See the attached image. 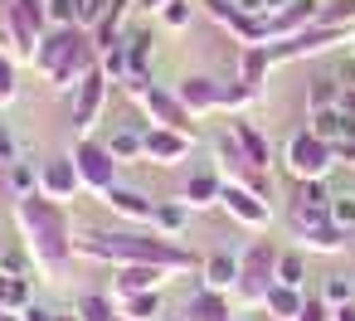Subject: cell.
<instances>
[{"label":"cell","mask_w":355,"mask_h":321,"mask_svg":"<svg viewBox=\"0 0 355 321\" xmlns=\"http://www.w3.org/2000/svg\"><path fill=\"white\" fill-rule=\"evenodd\" d=\"M15 224L25 234V253L35 258V277L40 282H64V272L73 268V229H69V205H54L44 195H25L15 200Z\"/></svg>","instance_id":"obj_1"},{"label":"cell","mask_w":355,"mask_h":321,"mask_svg":"<svg viewBox=\"0 0 355 321\" xmlns=\"http://www.w3.org/2000/svg\"><path fill=\"white\" fill-rule=\"evenodd\" d=\"M78 258H98V263H117V268H137V263H151V268H166V272H190L200 268V258L190 248H180L175 238L166 234H137V229H88L78 243Z\"/></svg>","instance_id":"obj_2"},{"label":"cell","mask_w":355,"mask_h":321,"mask_svg":"<svg viewBox=\"0 0 355 321\" xmlns=\"http://www.w3.org/2000/svg\"><path fill=\"white\" fill-rule=\"evenodd\" d=\"M277 258H282V248L268 243V238H253V243L239 253V287L229 292V302H234L239 311H253V306L268 302V292L277 287Z\"/></svg>","instance_id":"obj_3"},{"label":"cell","mask_w":355,"mask_h":321,"mask_svg":"<svg viewBox=\"0 0 355 321\" xmlns=\"http://www.w3.org/2000/svg\"><path fill=\"white\" fill-rule=\"evenodd\" d=\"M282 166H287L292 180H326L340 161H336V146H331V141H321L311 127H302V132L287 137V146H282Z\"/></svg>","instance_id":"obj_4"},{"label":"cell","mask_w":355,"mask_h":321,"mask_svg":"<svg viewBox=\"0 0 355 321\" xmlns=\"http://www.w3.org/2000/svg\"><path fill=\"white\" fill-rule=\"evenodd\" d=\"M127 93L141 103V112L151 117V127H175V132L195 137V117L185 112V103L175 98V88H156L151 78H141V83H127Z\"/></svg>","instance_id":"obj_5"},{"label":"cell","mask_w":355,"mask_h":321,"mask_svg":"<svg viewBox=\"0 0 355 321\" xmlns=\"http://www.w3.org/2000/svg\"><path fill=\"white\" fill-rule=\"evenodd\" d=\"M336 44H355V30H336V25H311L282 44H268L272 64H292V59H311V54H331Z\"/></svg>","instance_id":"obj_6"},{"label":"cell","mask_w":355,"mask_h":321,"mask_svg":"<svg viewBox=\"0 0 355 321\" xmlns=\"http://www.w3.org/2000/svg\"><path fill=\"white\" fill-rule=\"evenodd\" d=\"M73 166H78V180H83L88 195L107 200L117 190V161H112V151L103 141H93V137L88 141H73Z\"/></svg>","instance_id":"obj_7"},{"label":"cell","mask_w":355,"mask_h":321,"mask_svg":"<svg viewBox=\"0 0 355 321\" xmlns=\"http://www.w3.org/2000/svg\"><path fill=\"white\" fill-rule=\"evenodd\" d=\"M200 10H205L219 30H229V35L239 40V49H253V44H263V49H268V20H258V15H248V10H239L234 0H200Z\"/></svg>","instance_id":"obj_8"},{"label":"cell","mask_w":355,"mask_h":321,"mask_svg":"<svg viewBox=\"0 0 355 321\" xmlns=\"http://www.w3.org/2000/svg\"><path fill=\"white\" fill-rule=\"evenodd\" d=\"M107 98H112V83H107L103 69H93V73L83 78V88L73 93V132H78V141H88V137L98 132V122H103V112H107Z\"/></svg>","instance_id":"obj_9"},{"label":"cell","mask_w":355,"mask_h":321,"mask_svg":"<svg viewBox=\"0 0 355 321\" xmlns=\"http://www.w3.org/2000/svg\"><path fill=\"white\" fill-rule=\"evenodd\" d=\"M219 209L239 224V229H268L272 224V205L258 195V190H248V185H239V180H224V195H219Z\"/></svg>","instance_id":"obj_10"},{"label":"cell","mask_w":355,"mask_h":321,"mask_svg":"<svg viewBox=\"0 0 355 321\" xmlns=\"http://www.w3.org/2000/svg\"><path fill=\"white\" fill-rule=\"evenodd\" d=\"M190 146L195 137L190 132H175V127H146V161L151 166H185L190 161Z\"/></svg>","instance_id":"obj_11"},{"label":"cell","mask_w":355,"mask_h":321,"mask_svg":"<svg viewBox=\"0 0 355 321\" xmlns=\"http://www.w3.org/2000/svg\"><path fill=\"white\" fill-rule=\"evenodd\" d=\"M40 195L54 200V205H69L73 195H83V180H78L73 156H59V161H44L40 166Z\"/></svg>","instance_id":"obj_12"},{"label":"cell","mask_w":355,"mask_h":321,"mask_svg":"<svg viewBox=\"0 0 355 321\" xmlns=\"http://www.w3.org/2000/svg\"><path fill=\"white\" fill-rule=\"evenodd\" d=\"M175 98L185 103L190 117H209V112L224 107V83H214V78H205V73H190V78L175 83Z\"/></svg>","instance_id":"obj_13"},{"label":"cell","mask_w":355,"mask_h":321,"mask_svg":"<svg viewBox=\"0 0 355 321\" xmlns=\"http://www.w3.org/2000/svg\"><path fill=\"white\" fill-rule=\"evenodd\" d=\"M316 10H321V0H287L277 15H268V44H282V40L311 30L316 25Z\"/></svg>","instance_id":"obj_14"},{"label":"cell","mask_w":355,"mask_h":321,"mask_svg":"<svg viewBox=\"0 0 355 321\" xmlns=\"http://www.w3.org/2000/svg\"><path fill=\"white\" fill-rule=\"evenodd\" d=\"M219 195H224V175H219V166H200V171H190V180H185V190H180V200H185L190 209H214Z\"/></svg>","instance_id":"obj_15"},{"label":"cell","mask_w":355,"mask_h":321,"mask_svg":"<svg viewBox=\"0 0 355 321\" xmlns=\"http://www.w3.org/2000/svg\"><path fill=\"white\" fill-rule=\"evenodd\" d=\"M103 205H107L117 219H127V224H151V219H156V200L141 195V190H127V185H117Z\"/></svg>","instance_id":"obj_16"},{"label":"cell","mask_w":355,"mask_h":321,"mask_svg":"<svg viewBox=\"0 0 355 321\" xmlns=\"http://www.w3.org/2000/svg\"><path fill=\"white\" fill-rule=\"evenodd\" d=\"M200 277H205V287L209 292H234L239 287V253H229V248H219V253H209L205 263H200Z\"/></svg>","instance_id":"obj_17"},{"label":"cell","mask_w":355,"mask_h":321,"mask_svg":"<svg viewBox=\"0 0 355 321\" xmlns=\"http://www.w3.org/2000/svg\"><path fill=\"white\" fill-rule=\"evenodd\" d=\"M229 132L239 137V146H243L248 166L268 175V166H272V146H268V137H263V132H258V127H253L248 117H234V122H229Z\"/></svg>","instance_id":"obj_18"},{"label":"cell","mask_w":355,"mask_h":321,"mask_svg":"<svg viewBox=\"0 0 355 321\" xmlns=\"http://www.w3.org/2000/svg\"><path fill=\"white\" fill-rule=\"evenodd\" d=\"M73 40H78V30H49V35L40 40L35 59H30V64H35V73H44V78H49V73L64 64V54L73 49Z\"/></svg>","instance_id":"obj_19"},{"label":"cell","mask_w":355,"mask_h":321,"mask_svg":"<svg viewBox=\"0 0 355 321\" xmlns=\"http://www.w3.org/2000/svg\"><path fill=\"white\" fill-rule=\"evenodd\" d=\"M112 306L122 321H161L166 316L161 292H122V297H112Z\"/></svg>","instance_id":"obj_20"},{"label":"cell","mask_w":355,"mask_h":321,"mask_svg":"<svg viewBox=\"0 0 355 321\" xmlns=\"http://www.w3.org/2000/svg\"><path fill=\"white\" fill-rule=\"evenodd\" d=\"M166 282H171V272H166V268L137 263V268H122V277L112 282V297H122V292H161Z\"/></svg>","instance_id":"obj_21"},{"label":"cell","mask_w":355,"mask_h":321,"mask_svg":"<svg viewBox=\"0 0 355 321\" xmlns=\"http://www.w3.org/2000/svg\"><path fill=\"white\" fill-rule=\"evenodd\" d=\"M321 141H331V146H340V141H355V117L350 112H340V107H326V112H311V122H306Z\"/></svg>","instance_id":"obj_22"},{"label":"cell","mask_w":355,"mask_h":321,"mask_svg":"<svg viewBox=\"0 0 355 321\" xmlns=\"http://www.w3.org/2000/svg\"><path fill=\"white\" fill-rule=\"evenodd\" d=\"M127 10H132V0H112L107 6V15L98 20V30H93V44H98V54H107V49H117L127 35Z\"/></svg>","instance_id":"obj_23"},{"label":"cell","mask_w":355,"mask_h":321,"mask_svg":"<svg viewBox=\"0 0 355 321\" xmlns=\"http://www.w3.org/2000/svg\"><path fill=\"white\" fill-rule=\"evenodd\" d=\"M229 316H234V302H229L224 292L200 287V292L185 302V321H229Z\"/></svg>","instance_id":"obj_24"},{"label":"cell","mask_w":355,"mask_h":321,"mask_svg":"<svg viewBox=\"0 0 355 321\" xmlns=\"http://www.w3.org/2000/svg\"><path fill=\"white\" fill-rule=\"evenodd\" d=\"M103 146L112 151L117 166H127V161H146V132H141V127H117Z\"/></svg>","instance_id":"obj_25"},{"label":"cell","mask_w":355,"mask_h":321,"mask_svg":"<svg viewBox=\"0 0 355 321\" xmlns=\"http://www.w3.org/2000/svg\"><path fill=\"white\" fill-rule=\"evenodd\" d=\"M190 205L185 200H156V219H151V229L156 234H166V238H180L185 229H190Z\"/></svg>","instance_id":"obj_26"},{"label":"cell","mask_w":355,"mask_h":321,"mask_svg":"<svg viewBox=\"0 0 355 321\" xmlns=\"http://www.w3.org/2000/svg\"><path fill=\"white\" fill-rule=\"evenodd\" d=\"M268 69H272V59H268V49H263V44H253V49H239V83H248L253 93H263V83H268Z\"/></svg>","instance_id":"obj_27"},{"label":"cell","mask_w":355,"mask_h":321,"mask_svg":"<svg viewBox=\"0 0 355 321\" xmlns=\"http://www.w3.org/2000/svg\"><path fill=\"white\" fill-rule=\"evenodd\" d=\"M302 306H306V292H297V287H272L268 292V302H263V311L272 316V321H297L302 316Z\"/></svg>","instance_id":"obj_28"},{"label":"cell","mask_w":355,"mask_h":321,"mask_svg":"<svg viewBox=\"0 0 355 321\" xmlns=\"http://www.w3.org/2000/svg\"><path fill=\"white\" fill-rule=\"evenodd\" d=\"M122 49H127V69H132V83L151 78V35H127V40H122Z\"/></svg>","instance_id":"obj_29"},{"label":"cell","mask_w":355,"mask_h":321,"mask_svg":"<svg viewBox=\"0 0 355 321\" xmlns=\"http://www.w3.org/2000/svg\"><path fill=\"white\" fill-rule=\"evenodd\" d=\"M340 93H345V83H340V78H311V83H306V112L340 107Z\"/></svg>","instance_id":"obj_30"},{"label":"cell","mask_w":355,"mask_h":321,"mask_svg":"<svg viewBox=\"0 0 355 321\" xmlns=\"http://www.w3.org/2000/svg\"><path fill=\"white\" fill-rule=\"evenodd\" d=\"M297 238H302V253H340V248H345V229H336V224L306 229V234H297Z\"/></svg>","instance_id":"obj_31"},{"label":"cell","mask_w":355,"mask_h":321,"mask_svg":"<svg viewBox=\"0 0 355 321\" xmlns=\"http://www.w3.org/2000/svg\"><path fill=\"white\" fill-rule=\"evenodd\" d=\"M30 302V277H6L0 272V311H25Z\"/></svg>","instance_id":"obj_32"},{"label":"cell","mask_w":355,"mask_h":321,"mask_svg":"<svg viewBox=\"0 0 355 321\" xmlns=\"http://www.w3.org/2000/svg\"><path fill=\"white\" fill-rule=\"evenodd\" d=\"M6 185H10V195H15V200H25V195H40V171H35L30 161H15V166L6 171Z\"/></svg>","instance_id":"obj_33"},{"label":"cell","mask_w":355,"mask_h":321,"mask_svg":"<svg viewBox=\"0 0 355 321\" xmlns=\"http://www.w3.org/2000/svg\"><path fill=\"white\" fill-rule=\"evenodd\" d=\"M316 25H336V30H355V0H321Z\"/></svg>","instance_id":"obj_34"},{"label":"cell","mask_w":355,"mask_h":321,"mask_svg":"<svg viewBox=\"0 0 355 321\" xmlns=\"http://www.w3.org/2000/svg\"><path fill=\"white\" fill-rule=\"evenodd\" d=\"M277 282H282V287H297V292H306V258L287 248V253L277 258Z\"/></svg>","instance_id":"obj_35"},{"label":"cell","mask_w":355,"mask_h":321,"mask_svg":"<svg viewBox=\"0 0 355 321\" xmlns=\"http://www.w3.org/2000/svg\"><path fill=\"white\" fill-rule=\"evenodd\" d=\"M321 302H326V306H350V302H355V277L331 272V277L321 282Z\"/></svg>","instance_id":"obj_36"},{"label":"cell","mask_w":355,"mask_h":321,"mask_svg":"<svg viewBox=\"0 0 355 321\" xmlns=\"http://www.w3.org/2000/svg\"><path fill=\"white\" fill-rule=\"evenodd\" d=\"M326 214H331V224H336V229L355 234V190H336V195H331V205H326Z\"/></svg>","instance_id":"obj_37"},{"label":"cell","mask_w":355,"mask_h":321,"mask_svg":"<svg viewBox=\"0 0 355 321\" xmlns=\"http://www.w3.org/2000/svg\"><path fill=\"white\" fill-rule=\"evenodd\" d=\"M78 321H117V306H112V297H103V292H88V297H78Z\"/></svg>","instance_id":"obj_38"},{"label":"cell","mask_w":355,"mask_h":321,"mask_svg":"<svg viewBox=\"0 0 355 321\" xmlns=\"http://www.w3.org/2000/svg\"><path fill=\"white\" fill-rule=\"evenodd\" d=\"M287 219H292V229H297V234H306V229H321V224H331L326 205H297V200H292Z\"/></svg>","instance_id":"obj_39"},{"label":"cell","mask_w":355,"mask_h":321,"mask_svg":"<svg viewBox=\"0 0 355 321\" xmlns=\"http://www.w3.org/2000/svg\"><path fill=\"white\" fill-rule=\"evenodd\" d=\"M15 54H6L0 49V107H15V98H20V83H15Z\"/></svg>","instance_id":"obj_40"},{"label":"cell","mask_w":355,"mask_h":321,"mask_svg":"<svg viewBox=\"0 0 355 321\" xmlns=\"http://www.w3.org/2000/svg\"><path fill=\"white\" fill-rule=\"evenodd\" d=\"M44 10H49L54 30H83L78 25V0H44Z\"/></svg>","instance_id":"obj_41"},{"label":"cell","mask_w":355,"mask_h":321,"mask_svg":"<svg viewBox=\"0 0 355 321\" xmlns=\"http://www.w3.org/2000/svg\"><path fill=\"white\" fill-rule=\"evenodd\" d=\"M98 69H103V73H107V83H122V88H127V83H132V69H127V49H122V44H117V49H107V54H103V64H98Z\"/></svg>","instance_id":"obj_42"},{"label":"cell","mask_w":355,"mask_h":321,"mask_svg":"<svg viewBox=\"0 0 355 321\" xmlns=\"http://www.w3.org/2000/svg\"><path fill=\"white\" fill-rule=\"evenodd\" d=\"M331 195H336V190H331L326 180H297V190H292L297 205H331Z\"/></svg>","instance_id":"obj_43"},{"label":"cell","mask_w":355,"mask_h":321,"mask_svg":"<svg viewBox=\"0 0 355 321\" xmlns=\"http://www.w3.org/2000/svg\"><path fill=\"white\" fill-rule=\"evenodd\" d=\"M166 30H190V20H195V6H190V0H171V6L156 15Z\"/></svg>","instance_id":"obj_44"},{"label":"cell","mask_w":355,"mask_h":321,"mask_svg":"<svg viewBox=\"0 0 355 321\" xmlns=\"http://www.w3.org/2000/svg\"><path fill=\"white\" fill-rule=\"evenodd\" d=\"M258 103V93L248 88V83H224V107L219 112H243V107H253Z\"/></svg>","instance_id":"obj_45"},{"label":"cell","mask_w":355,"mask_h":321,"mask_svg":"<svg viewBox=\"0 0 355 321\" xmlns=\"http://www.w3.org/2000/svg\"><path fill=\"white\" fill-rule=\"evenodd\" d=\"M107 6H112V0H78V25L93 35V30H98V20L107 15Z\"/></svg>","instance_id":"obj_46"},{"label":"cell","mask_w":355,"mask_h":321,"mask_svg":"<svg viewBox=\"0 0 355 321\" xmlns=\"http://www.w3.org/2000/svg\"><path fill=\"white\" fill-rule=\"evenodd\" d=\"M15 161H25V151H20V141H15L10 127H0V171H10Z\"/></svg>","instance_id":"obj_47"},{"label":"cell","mask_w":355,"mask_h":321,"mask_svg":"<svg viewBox=\"0 0 355 321\" xmlns=\"http://www.w3.org/2000/svg\"><path fill=\"white\" fill-rule=\"evenodd\" d=\"M239 10H248V15H258V20H268V15H277L287 0H234Z\"/></svg>","instance_id":"obj_48"},{"label":"cell","mask_w":355,"mask_h":321,"mask_svg":"<svg viewBox=\"0 0 355 321\" xmlns=\"http://www.w3.org/2000/svg\"><path fill=\"white\" fill-rule=\"evenodd\" d=\"M297 321H331V306H326L321 297H306V306H302Z\"/></svg>","instance_id":"obj_49"},{"label":"cell","mask_w":355,"mask_h":321,"mask_svg":"<svg viewBox=\"0 0 355 321\" xmlns=\"http://www.w3.org/2000/svg\"><path fill=\"white\" fill-rule=\"evenodd\" d=\"M336 78H340L345 88H355V49H345V54H340V64H336Z\"/></svg>","instance_id":"obj_50"},{"label":"cell","mask_w":355,"mask_h":321,"mask_svg":"<svg viewBox=\"0 0 355 321\" xmlns=\"http://www.w3.org/2000/svg\"><path fill=\"white\" fill-rule=\"evenodd\" d=\"M20 316H25V321H54V316H59V311H49V306H25V311H20Z\"/></svg>","instance_id":"obj_51"},{"label":"cell","mask_w":355,"mask_h":321,"mask_svg":"<svg viewBox=\"0 0 355 321\" xmlns=\"http://www.w3.org/2000/svg\"><path fill=\"white\" fill-rule=\"evenodd\" d=\"M331 321H355V302L350 306H331Z\"/></svg>","instance_id":"obj_52"},{"label":"cell","mask_w":355,"mask_h":321,"mask_svg":"<svg viewBox=\"0 0 355 321\" xmlns=\"http://www.w3.org/2000/svg\"><path fill=\"white\" fill-rule=\"evenodd\" d=\"M340 112H350V117H355V88H345V93H340Z\"/></svg>","instance_id":"obj_53"},{"label":"cell","mask_w":355,"mask_h":321,"mask_svg":"<svg viewBox=\"0 0 355 321\" xmlns=\"http://www.w3.org/2000/svg\"><path fill=\"white\" fill-rule=\"evenodd\" d=\"M166 6H171V0H141V10H151V15H161Z\"/></svg>","instance_id":"obj_54"},{"label":"cell","mask_w":355,"mask_h":321,"mask_svg":"<svg viewBox=\"0 0 355 321\" xmlns=\"http://www.w3.org/2000/svg\"><path fill=\"white\" fill-rule=\"evenodd\" d=\"M0 321H25V316L20 311H0Z\"/></svg>","instance_id":"obj_55"},{"label":"cell","mask_w":355,"mask_h":321,"mask_svg":"<svg viewBox=\"0 0 355 321\" xmlns=\"http://www.w3.org/2000/svg\"><path fill=\"white\" fill-rule=\"evenodd\" d=\"M54 321H78V311H59V316H54Z\"/></svg>","instance_id":"obj_56"},{"label":"cell","mask_w":355,"mask_h":321,"mask_svg":"<svg viewBox=\"0 0 355 321\" xmlns=\"http://www.w3.org/2000/svg\"><path fill=\"white\" fill-rule=\"evenodd\" d=\"M161 321H185V316H161Z\"/></svg>","instance_id":"obj_57"},{"label":"cell","mask_w":355,"mask_h":321,"mask_svg":"<svg viewBox=\"0 0 355 321\" xmlns=\"http://www.w3.org/2000/svg\"><path fill=\"white\" fill-rule=\"evenodd\" d=\"M229 321H239V311H234V316H229Z\"/></svg>","instance_id":"obj_58"},{"label":"cell","mask_w":355,"mask_h":321,"mask_svg":"<svg viewBox=\"0 0 355 321\" xmlns=\"http://www.w3.org/2000/svg\"><path fill=\"white\" fill-rule=\"evenodd\" d=\"M117 321H122V316H117Z\"/></svg>","instance_id":"obj_59"}]
</instances>
